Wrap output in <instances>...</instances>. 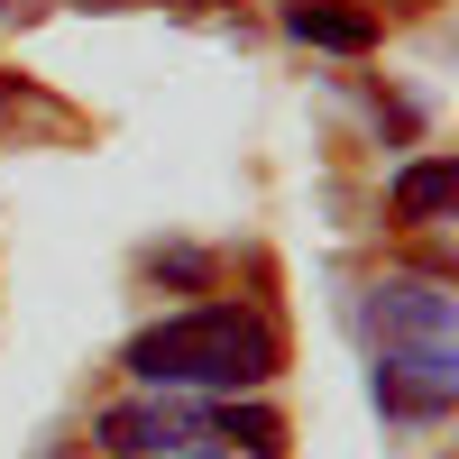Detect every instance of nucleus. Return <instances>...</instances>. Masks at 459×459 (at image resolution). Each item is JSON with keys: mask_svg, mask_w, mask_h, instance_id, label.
I'll list each match as a JSON object with an SVG mask.
<instances>
[{"mask_svg": "<svg viewBox=\"0 0 459 459\" xmlns=\"http://www.w3.org/2000/svg\"><path fill=\"white\" fill-rule=\"evenodd\" d=\"M120 368L138 386L248 395V386H266V377L285 368V340H276V322H266L257 303H194V313H175V322H147L120 350Z\"/></svg>", "mask_w": 459, "mask_h": 459, "instance_id": "1", "label": "nucleus"}, {"mask_svg": "<svg viewBox=\"0 0 459 459\" xmlns=\"http://www.w3.org/2000/svg\"><path fill=\"white\" fill-rule=\"evenodd\" d=\"M359 322L377 331V350H423V340H450L459 331V303L441 285H377L359 303Z\"/></svg>", "mask_w": 459, "mask_h": 459, "instance_id": "2", "label": "nucleus"}, {"mask_svg": "<svg viewBox=\"0 0 459 459\" xmlns=\"http://www.w3.org/2000/svg\"><path fill=\"white\" fill-rule=\"evenodd\" d=\"M92 441H101L110 459H166V450L184 441V413H175V404H147V395H138V404H110L101 423H92Z\"/></svg>", "mask_w": 459, "mask_h": 459, "instance_id": "3", "label": "nucleus"}, {"mask_svg": "<svg viewBox=\"0 0 459 459\" xmlns=\"http://www.w3.org/2000/svg\"><path fill=\"white\" fill-rule=\"evenodd\" d=\"M285 37H294V47H331V56H368L377 19L350 10V0H285Z\"/></svg>", "mask_w": 459, "mask_h": 459, "instance_id": "4", "label": "nucleus"}, {"mask_svg": "<svg viewBox=\"0 0 459 459\" xmlns=\"http://www.w3.org/2000/svg\"><path fill=\"white\" fill-rule=\"evenodd\" d=\"M450 203H459V157H423V166H404V175H395V194H386V212H395L404 230L441 221Z\"/></svg>", "mask_w": 459, "mask_h": 459, "instance_id": "5", "label": "nucleus"}, {"mask_svg": "<svg viewBox=\"0 0 459 459\" xmlns=\"http://www.w3.org/2000/svg\"><path fill=\"white\" fill-rule=\"evenodd\" d=\"M203 423H212L230 450H248V459H285V423H276L266 404H239V395H230V404H212V413H203Z\"/></svg>", "mask_w": 459, "mask_h": 459, "instance_id": "6", "label": "nucleus"}, {"mask_svg": "<svg viewBox=\"0 0 459 459\" xmlns=\"http://www.w3.org/2000/svg\"><path fill=\"white\" fill-rule=\"evenodd\" d=\"M147 276L157 285H212V257L203 248H147Z\"/></svg>", "mask_w": 459, "mask_h": 459, "instance_id": "7", "label": "nucleus"}, {"mask_svg": "<svg viewBox=\"0 0 459 459\" xmlns=\"http://www.w3.org/2000/svg\"><path fill=\"white\" fill-rule=\"evenodd\" d=\"M37 10H47V0H0V19H37Z\"/></svg>", "mask_w": 459, "mask_h": 459, "instance_id": "8", "label": "nucleus"}, {"mask_svg": "<svg viewBox=\"0 0 459 459\" xmlns=\"http://www.w3.org/2000/svg\"><path fill=\"white\" fill-rule=\"evenodd\" d=\"M194 459H230V450H194Z\"/></svg>", "mask_w": 459, "mask_h": 459, "instance_id": "9", "label": "nucleus"}]
</instances>
